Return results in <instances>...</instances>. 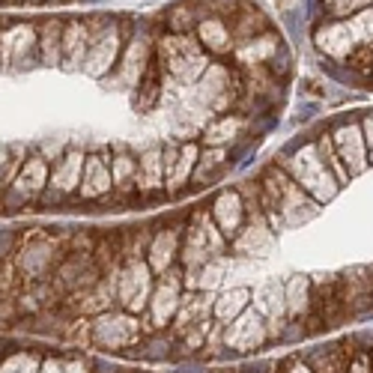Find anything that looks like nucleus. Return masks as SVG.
<instances>
[{"mask_svg": "<svg viewBox=\"0 0 373 373\" xmlns=\"http://www.w3.org/2000/svg\"><path fill=\"white\" fill-rule=\"evenodd\" d=\"M287 170H290V179L301 188V191H310L317 194L320 200H329L331 194L338 191V183L331 179L329 167H326V158L317 153V147H301L299 153L287 161Z\"/></svg>", "mask_w": 373, "mask_h": 373, "instance_id": "4", "label": "nucleus"}, {"mask_svg": "<svg viewBox=\"0 0 373 373\" xmlns=\"http://www.w3.org/2000/svg\"><path fill=\"white\" fill-rule=\"evenodd\" d=\"M110 161V179H114V191L117 194H132L138 188V156H132L129 149L119 147Z\"/></svg>", "mask_w": 373, "mask_h": 373, "instance_id": "21", "label": "nucleus"}, {"mask_svg": "<svg viewBox=\"0 0 373 373\" xmlns=\"http://www.w3.org/2000/svg\"><path fill=\"white\" fill-rule=\"evenodd\" d=\"M242 132V117L239 114H224L218 117L213 126L204 129V144L206 147H224L230 140H236V135Z\"/></svg>", "mask_w": 373, "mask_h": 373, "instance_id": "23", "label": "nucleus"}, {"mask_svg": "<svg viewBox=\"0 0 373 373\" xmlns=\"http://www.w3.org/2000/svg\"><path fill=\"white\" fill-rule=\"evenodd\" d=\"M153 269L147 260H126L117 278V299L129 314H138L140 308L153 299Z\"/></svg>", "mask_w": 373, "mask_h": 373, "instance_id": "5", "label": "nucleus"}, {"mask_svg": "<svg viewBox=\"0 0 373 373\" xmlns=\"http://www.w3.org/2000/svg\"><path fill=\"white\" fill-rule=\"evenodd\" d=\"M81 197L99 200L114 191V179H110V161L105 156H87L84 161V176H81Z\"/></svg>", "mask_w": 373, "mask_h": 373, "instance_id": "15", "label": "nucleus"}, {"mask_svg": "<svg viewBox=\"0 0 373 373\" xmlns=\"http://www.w3.org/2000/svg\"><path fill=\"white\" fill-rule=\"evenodd\" d=\"M126 42L129 39L117 22H110V18H105V22H90V48H87V57L81 69L93 78L108 75L117 66V60L123 57Z\"/></svg>", "mask_w": 373, "mask_h": 373, "instance_id": "2", "label": "nucleus"}, {"mask_svg": "<svg viewBox=\"0 0 373 373\" xmlns=\"http://www.w3.org/2000/svg\"><path fill=\"white\" fill-rule=\"evenodd\" d=\"M227 347H233L239 352H245V349H254L260 347L266 340V326H263V317L254 314V310H245V314H239L233 320V326L227 329Z\"/></svg>", "mask_w": 373, "mask_h": 373, "instance_id": "14", "label": "nucleus"}, {"mask_svg": "<svg viewBox=\"0 0 373 373\" xmlns=\"http://www.w3.org/2000/svg\"><path fill=\"white\" fill-rule=\"evenodd\" d=\"M213 221L224 239H236L248 221V206L239 191H221L213 200Z\"/></svg>", "mask_w": 373, "mask_h": 373, "instance_id": "9", "label": "nucleus"}, {"mask_svg": "<svg viewBox=\"0 0 373 373\" xmlns=\"http://www.w3.org/2000/svg\"><path fill=\"white\" fill-rule=\"evenodd\" d=\"M179 248H183V230L176 227H158L153 236H149V245H147V263L153 272L165 275V272L174 269L176 257H179Z\"/></svg>", "mask_w": 373, "mask_h": 373, "instance_id": "11", "label": "nucleus"}, {"mask_svg": "<svg viewBox=\"0 0 373 373\" xmlns=\"http://www.w3.org/2000/svg\"><path fill=\"white\" fill-rule=\"evenodd\" d=\"M39 373H60L57 361H42V367H39Z\"/></svg>", "mask_w": 373, "mask_h": 373, "instance_id": "31", "label": "nucleus"}, {"mask_svg": "<svg viewBox=\"0 0 373 373\" xmlns=\"http://www.w3.org/2000/svg\"><path fill=\"white\" fill-rule=\"evenodd\" d=\"M87 48H90V22H81V18L66 22V27H63V57H60V63L66 60V63H72V66H84Z\"/></svg>", "mask_w": 373, "mask_h": 373, "instance_id": "19", "label": "nucleus"}, {"mask_svg": "<svg viewBox=\"0 0 373 373\" xmlns=\"http://www.w3.org/2000/svg\"><path fill=\"white\" fill-rule=\"evenodd\" d=\"M63 27L66 24L57 18L39 24V57L45 63H60V57H63Z\"/></svg>", "mask_w": 373, "mask_h": 373, "instance_id": "22", "label": "nucleus"}, {"mask_svg": "<svg viewBox=\"0 0 373 373\" xmlns=\"http://www.w3.org/2000/svg\"><path fill=\"white\" fill-rule=\"evenodd\" d=\"M84 161L87 156L81 153V149H69L66 156L57 158V165L51 167V179H48V191H51L54 197L60 194H72V191L81 188V176H84Z\"/></svg>", "mask_w": 373, "mask_h": 373, "instance_id": "13", "label": "nucleus"}, {"mask_svg": "<svg viewBox=\"0 0 373 373\" xmlns=\"http://www.w3.org/2000/svg\"><path fill=\"white\" fill-rule=\"evenodd\" d=\"M39 367H42V358L36 352H15L0 361V373H39Z\"/></svg>", "mask_w": 373, "mask_h": 373, "instance_id": "28", "label": "nucleus"}, {"mask_svg": "<svg viewBox=\"0 0 373 373\" xmlns=\"http://www.w3.org/2000/svg\"><path fill=\"white\" fill-rule=\"evenodd\" d=\"M365 129H367V140H370V153H373V117H367Z\"/></svg>", "mask_w": 373, "mask_h": 373, "instance_id": "32", "label": "nucleus"}, {"mask_svg": "<svg viewBox=\"0 0 373 373\" xmlns=\"http://www.w3.org/2000/svg\"><path fill=\"white\" fill-rule=\"evenodd\" d=\"M156 60L170 78L183 81V84H197L200 75L209 69L206 48L197 39H191L188 33L185 36H179V33L161 36L156 42Z\"/></svg>", "mask_w": 373, "mask_h": 373, "instance_id": "1", "label": "nucleus"}, {"mask_svg": "<svg viewBox=\"0 0 373 373\" xmlns=\"http://www.w3.org/2000/svg\"><path fill=\"white\" fill-rule=\"evenodd\" d=\"M39 57V27L30 22H15L0 30V63L3 66H18L30 63Z\"/></svg>", "mask_w": 373, "mask_h": 373, "instance_id": "7", "label": "nucleus"}, {"mask_svg": "<svg viewBox=\"0 0 373 373\" xmlns=\"http://www.w3.org/2000/svg\"><path fill=\"white\" fill-rule=\"evenodd\" d=\"M165 185V149L149 147L138 156V191H158Z\"/></svg>", "mask_w": 373, "mask_h": 373, "instance_id": "20", "label": "nucleus"}, {"mask_svg": "<svg viewBox=\"0 0 373 373\" xmlns=\"http://www.w3.org/2000/svg\"><path fill=\"white\" fill-rule=\"evenodd\" d=\"M287 301H290V310L293 314H299V310H305L308 308V281H301V278H296V281H290V287H287V296H284Z\"/></svg>", "mask_w": 373, "mask_h": 373, "instance_id": "29", "label": "nucleus"}, {"mask_svg": "<svg viewBox=\"0 0 373 373\" xmlns=\"http://www.w3.org/2000/svg\"><path fill=\"white\" fill-rule=\"evenodd\" d=\"M248 299H251V290L245 287H233V290H227V293H221L218 301L213 305V314L218 320H236L239 314H245L248 310Z\"/></svg>", "mask_w": 373, "mask_h": 373, "instance_id": "24", "label": "nucleus"}, {"mask_svg": "<svg viewBox=\"0 0 373 373\" xmlns=\"http://www.w3.org/2000/svg\"><path fill=\"white\" fill-rule=\"evenodd\" d=\"M179 305H183V278L176 275V269H170L158 278V287L153 290V299H149L156 326H167V320L176 317Z\"/></svg>", "mask_w": 373, "mask_h": 373, "instance_id": "12", "label": "nucleus"}, {"mask_svg": "<svg viewBox=\"0 0 373 373\" xmlns=\"http://www.w3.org/2000/svg\"><path fill=\"white\" fill-rule=\"evenodd\" d=\"M200 147L185 140L183 147H167L165 149V179H167V191L176 194L183 191L185 183L194 176V165H197Z\"/></svg>", "mask_w": 373, "mask_h": 373, "instance_id": "10", "label": "nucleus"}, {"mask_svg": "<svg viewBox=\"0 0 373 373\" xmlns=\"http://www.w3.org/2000/svg\"><path fill=\"white\" fill-rule=\"evenodd\" d=\"M0 3H6V0H0Z\"/></svg>", "mask_w": 373, "mask_h": 373, "instance_id": "33", "label": "nucleus"}, {"mask_svg": "<svg viewBox=\"0 0 373 373\" xmlns=\"http://www.w3.org/2000/svg\"><path fill=\"white\" fill-rule=\"evenodd\" d=\"M149 63H153V57H149V42H144V39L126 42L123 57H119V78H123V84L138 87Z\"/></svg>", "mask_w": 373, "mask_h": 373, "instance_id": "17", "label": "nucleus"}, {"mask_svg": "<svg viewBox=\"0 0 373 373\" xmlns=\"http://www.w3.org/2000/svg\"><path fill=\"white\" fill-rule=\"evenodd\" d=\"M227 147H206V149H200V156H197V165H194V183L197 185H204V179L209 176H215L218 170H224L227 167Z\"/></svg>", "mask_w": 373, "mask_h": 373, "instance_id": "25", "label": "nucleus"}, {"mask_svg": "<svg viewBox=\"0 0 373 373\" xmlns=\"http://www.w3.org/2000/svg\"><path fill=\"white\" fill-rule=\"evenodd\" d=\"M60 260H63V254H60L57 242L45 233H36L22 245L13 269L27 281V284H36V281H51Z\"/></svg>", "mask_w": 373, "mask_h": 373, "instance_id": "3", "label": "nucleus"}, {"mask_svg": "<svg viewBox=\"0 0 373 373\" xmlns=\"http://www.w3.org/2000/svg\"><path fill=\"white\" fill-rule=\"evenodd\" d=\"M227 27H230V36H233V42H236V48L239 45H245V42H251V39H257L260 33H266L269 30V22L263 18V13L260 9H254L245 0L233 15L227 18Z\"/></svg>", "mask_w": 373, "mask_h": 373, "instance_id": "16", "label": "nucleus"}, {"mask_svg": "<svg viewBox=\"0 0 373 373\" xmlns=\"http://www.w3.org/2000/svg\"><path fill=\"white\" fill-rule=\"evenodd\" d=\"M284 290H281V284H266V287H260V293H257V314L260 317H269L272 322H275V317L284 314Z\"/></svg>", "mask_w": 373, "mask_h": 373, "instance_id": "27", "label": "nucleus"}, {"mask_svg": "<svg viewBox=\"0 0 373 373\" xmlns=\"http://www.w3.org/2000/svg\"><path fill=\"white\" fill-rule=\"evenodd\" d=\"M197 42L206 48V51H213V54H227V51H233L236 42H233V36H230V27L224 18H218V15H206V18H200V24H197Z\"/></svg>", "mask_w": 373, "mask_h": 373, "instance_id": "18", "label": "nucleus"}, {"mask_svg": "<svg viewBox=\"0 0 373 373\" xmlns=\"http://www.w3.org/2000/svg\"><path fill=\"white\" fill-rule=\"evenodd\" d=\"M335 140H338L340 158H344L347 165H349V170H361V167H365V161H361V158H365V153H361V140L356 138V129L344 126V129L338 132Z\"/></svg>", "mask_w": 373, "mask_h": 373, "instance_id": "26", "label": "nucleus"}, {"mask_svg": "<svg viewBox=\"0 0 373 373\" xmlns=\"http://www.w3.org/2000/svg\"><path fill=\"white\" fill-rule=\"evenodd\" d=\"M48 179H51V167H48V161L42 156H30L24 165L15 170V176L9 179V185L3 188L9 206L39 200L42 197V191L48 188Z\"/></svg>", "mask_w": 373, "mask_h": 373, "instance_id": "6", "label": "nucleus"}, {"mask_svg": "<svg viewBox=\"0 0 373 373\" xmlns=\"http://www.w3.org/2000/svg\"><path fill=\"white\" fill-rule=\"evenodd\" d=\"M93 340L99 347L119 349L138 340V320L132 314H102L93 326Z\"/></svg>", "mask_w": 373, "mask_h": 373, "instance_id": "8", "label": "nucleus"}, {"mask_svg": "<svg viewBox=\"0 0 373 373\" xmlns=\"http://www.w3.org/2000/svg\"><path fill=\"white\" fill-rule=\"evenodd\" d=\"M63 373H87V365H81V361H69L63 367Z\"/></svg>", "mask_w": 373, "mask_h": 373, "instance_id": "30", "label": "nucleus"}]
</instances>
